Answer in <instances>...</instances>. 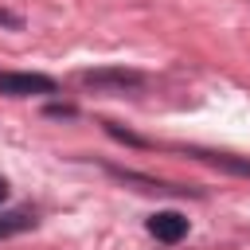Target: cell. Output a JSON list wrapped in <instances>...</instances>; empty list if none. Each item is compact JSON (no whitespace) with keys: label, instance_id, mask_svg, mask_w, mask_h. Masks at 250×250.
<instances>
[{"label":"cell","instance_id":"6da1fadb","mask_svg":"<svg viewBox=\"0 0 250 250\" xmlns=\"http://www.w3.org/2000/svg\"><path fill=\"white\" fill-rule=\"evenodd\" d=\"M78 82L86 90H102V94H133V90H145V74L133 70V66H90V70H78Z\"/></svg>","mask_w":250,"mask_h":250},{"label":"cell","instance_id":"7a4b0ae2","mask_svg":"<svg viewBox=\"0 0 250 250\" xmlns=\"http://www.w3.org/2000/svg\"><path fill=\"white\" fill-rule=\"evenodd\" d=\"M0 94L4 98H55L59 82L39 70H0Z\"/></svg>","mask_w":250,"mask_h":250},{"label":"cell","instance_id":"3957f363","mask_svg":"<svg viewBox=\"0 0 250 250\" xmlns=\"http://www.w3.org/2000/svg\"><path fill=\"white\" fill-rule=\"evenodd\" d=\"M188 215H180V211H156V215H148L145 219V230L156 238V242H164V246H176L180 238H188Z\"/></svg>","mask_w":250,"mask_h":250},{"label":"cell","instance_id":"277c9868","mask_svg":"<svg viewBox=\"0 0 250 250\" xmlns=\"http://www.w3.org/2000/svg\"><path fill=\"white\" fill-rule=\"evenodd\" d=\"M105 172H109V176H117V180H125V184H141L145 191H172V195H199L195 188H184V184H164V180H152V176H141V172H125V168H117V164H105Z\"/></svg>","mask_w":250,"mask_h":250},{"label":"cell","instance_id":"5b68a950","mask_svg":"<svg viewBox=\"0 0 250 250\" xmlns=\"http://www.w3.org/2000/svg\"><path fill=\"white\" fill-rule=\"evenodd\" d=\"M188 156H195V160H207V164H215V168H223V172H234V176H250V156H234V152H211V148H184Z\"/></svg>","mask_w":250,"mask_h":250},{"label":"cell","instance_id":"8992f818","mask_svg":"<svg viewBox=\"0 0 250 250\" xmlns=\"http://www.w3.org/2000/svg\"><path fill=\"white\" fill-rule=\"evenodd\" d=\"M35 211L31 207H12V211H0V242L4 238H16L23 230H35Z\"/></svg>","mask_w":250,"mask_h":250},{"label":"cell","instance_id":"52a82bcc","mask_svg":"<svg viewBox=\"0 0 250 250\" xmlns=\"http://www.w3.org/2000/svg\"><path fill=\"white\" fill-rule=\"evenodd\" d=\"M47 117H74V105H59V102H51V105H47Z\"/></svg>","mask_w":250,"mask_h":250},{"label":"cell","instance_id":"ba28073f","mask_svg":"<svg viewBox=\"0 0 250 250\" xmlns=\"http://www.w3.org/2000/svg\"><path fill=\"white\" fill-rule=\"evenodd\" d=\"M0 23H4V27H23V20L12 16V12H4V8H0Z\"/></svg>","mask_w":250,"mask_h":250},{"label":"cell","instance_id":"9c48e42d","mask_svg":"<svg viewBox=\"0 0 250 250\" xmlns=\"http://www.w3.org/2000/svg\"><path fill=\"white\" fill-rule=\"evenodd\" d=\"M8 191H12V188H8V180H4V176H0V203H4V199H8Z\"/></svg>","mask_w":250,"mask_h":250}]
</instances>
